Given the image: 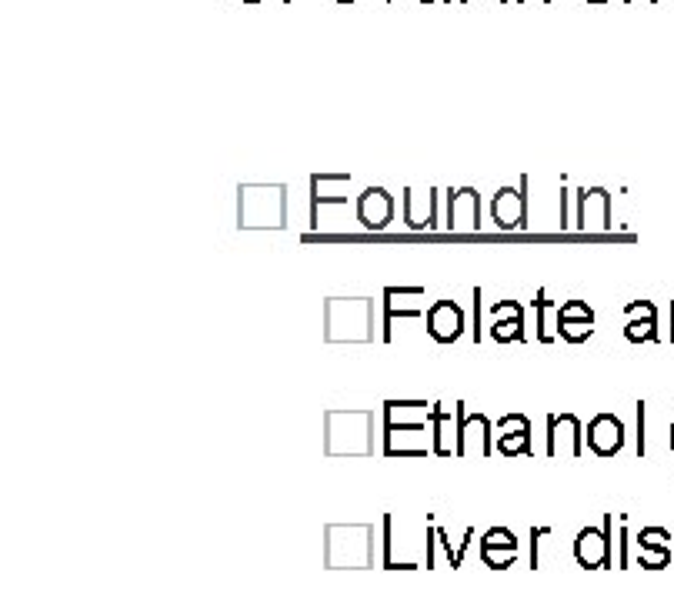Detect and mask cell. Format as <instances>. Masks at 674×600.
<instances>
[{
  "label": "cell",
  "mask_w": 674,
  "mask_h": 600,
  "mask_svg": "<svg viewBox=\"0 0 674 600\" xmlns=\"http://www.w3.org/2000/svg\"><path fill=\"white\" fill-rule=\"evenodd\" d=\"M371 424L374 414L368 407L358 410H327L324 417V450L337 457L371 454Z\"/></svg>",
  "instance_id": "6da1fadb"
},
{
  "label": "cell",
  "mask_w": 674,
  "mask_h": 600,
  "mask_svg": "<svg viewBox=\"0 0 674 600\" xmlns=\"http://www.w3.org/2000/svg\"><path fill=\"white\" fill-rule=\"evenodd\" d=\"M374 304L368 297H331L324 304V340L327 344H361L371 340Z\"/></svg>",
  "instance_id": "7a4b0ae2"
},
{
  "label": "cell",
  "mask_w": 674,
  "mask_h": 600,
  "mask_svg": "<svg viewBox=\"0 0 674 600\" xmlns=\"http://www.w3.org/2000/svg\"><path fill=\"white\" fill-rule=\"evenodd\" d=\"M284 200L287 187L281 184H241L237 187V224L244 230H281Z\"/></svg>",
  "instance_id": "3957f363"
},
{
  "label": "cell",
  "mask_w": 674,
  "mask_h": 600,
  "mask_svg": "<svg viewBox=\"0 0 674 600\" xmlns=\"http://www.w3.org/2000/svg\"><path fill=\"white\" fill-rule=\"evenodd\" d=\"M324 537V564L331 570H361L371 564L374 530L368 524H331Z\"/></svg>",
  "instance_id": "277c9868"
},
{
  "label": "cell",
  "mask_w": 674,
  "mask_h": 600,
  "mask_svg": "<svg viewBox=\"0 0 674 600\" xmlns=\"http://www.w3.org/2000/svg\"><path fill=\"white\" fill-rule=\"evenodd\" d=\"M614 540H611V517H604V527H584L574 537V560L584 570H601L614 564L611 554Z\"/></svg>",
  "instance_id": "5b68a950"
},
{
  "label": "cell",
  "mask_w": 674,
  "mask_h": 600,
  "mask_svg": "<svg viewBox=\"0 0 674 600\" xmlns=\"http://www.w3.org/2000/svg\"><path fill=\"white\" fill-rule=\"evenodd\" d=\"M584 447V427L574 414H554L548 417V454L564 460H581Z\"/></svg>",
  "instance_id": "8992f818"
},
{
  "label": "cell",
  "mask_w": 674,
  "mask_h": 600,
  "mask_svg": "<svg viewBox=\"0 0 674 600\" xmlns=\"http://www.w3.org/2000/svg\"><path fill=\"white\" fill-rule=\"evenodd\" d=\"M491 454H494L491 420L484 414H468V407L461 404L458 457H491Z\"/></svg>",
  "instance_id": "52a82bcc"
},
{
  "label": "cell",
  "mask_w": 674,
  "mask_h": 600,
  "mask_svg": "<svg viewBox=\"0 0 674 600\" xmlns=\"http://www.w3.org/2000/svg\"><path fill=\"white\" fill-rule=\"evenodd\" d=\"M458 430H461V404L444 410V404H434L431 420V444L438 457H458Z\"/></svg>",
  "instance_id": "ba28073f"
},
{
  "label": "cell",
  "mask_w": 674,
  "mask_h": 600,
  "mask_svg": "<svg viewBox=\"0 0 674 600\" xmlns=\"http://www.w3.org/2000/svg\"><path fill=\"white\" fill-rule=\"evenodd\" d=\"M611 227V194L604 187H591L578 197V230L594 234V230Z\"/></svg>",
  "instance_id": "9c48e42d"
},
{
  "label": "cell",
  "mask_w": 674,
  "mask_h": 600,
  "mask_svg": "<svg viewBox=\"0 0 674 600\" xmlns=\"http://www.w3.org/2000/svg\"><path fill=\"white\" fill-rule=\"evenodd\" d=\"M454 234L461 230H478L481 227V200L474 187H461L448 194V224H444Z\"/></svg>",
  "instance_id": "30bf717a"
},
{
  "label": "cell",
  "mask_w": 674,
  "mask_h": 600,
  "mask_svg": "<svg viewBox=\"0 0 674 600\" xmlns=\"http://www.w3.org/2000/svg\"><path fill=\"white\" fill-rule=\"evenodd\" d=\"M584 437L598 457H614L624 447V424L614 414H598L584 430Z\"/></svg>",
  "instance_id": "8fae6325"
},
{
  "label": "cell",
  "mask_w": 674,
  "mask_h": 600,
  "mask_svg": "<svg viewBox=\"0 0 674 600\" xmlns=\"http://www.w3.org/2000/svg\"><path fill=\"white\" fill-rule=\"evenodd\" d=\"M424 320H428V334L438 344H454L464 334V310L454 300H438Z\"/></svg>",
  "instance_id": "7c38bea8"
},
{
  "label": "cell",
  "mask_w": 674,
  "mask_h": 600,
  "mask_svg": "<svg viewBox=\"0 0 674 600\" xmlns=\"http://www.w3.org/2000/svg\"><path fill=\"white\" fill-rule=\"evenodd\" d=\"M518 537L511 534L508 527H491L488 534L481 537V560L494 570H508L514 560H518Z\"/></svg>",
  "instance_id": "4fadbf2b"
},
{
  "label": "cell",
  "mask_w": 674,
  "mask_h": 600,
  "mask_svg": "<svg viewBox=\"0 0 674 600\" xmlns=\"http://www.w3.org/2000/svg\"><path fill=\"white\" fill-rule=\"evenodd\" d=\"M498 454L504 457H531V420L524 414H504L498 420Z\"/></svg>",
  "instance_id": "5bb4252c"
},
{
  "label": "cell",
  "mask_w": 674,
  "mask_h": 600,
  "mask_svg": "<svg viewBox=\"0 0 674 600\" xmlns=\"http://www.w3.org/2000/svg\"><path fill=\"white\" fill-rule=\"evenodd\" d=\"M528 214V197L518 187H501L491 200V220L501 230H518Z\"/></svg>",
  "instance_id": "9a60e30c"
},
{
  "label": "cell",
  "mask_w": 674,
  "mask_h": 600,
  "mask_svg": "<svg viewBox=\"0 0 674 600\" xmlns=\"http://www.w3.org/2000/svg\"><path fill=\"white\" fill-rule=\"evenodd\" d=\"M434 404L428 400H388L384 404V430L388 427H431Z\"/></svg>",
  "instance_id": "2e32d148"
},
{
  "label": "cell",
  "mask_w": 674,
  "mask_h": 600,
  "mask_svg": "<svg viewBox=\"0 0 674 600\" xmlns=\"http://www.w3.org/2000/svg\"><path fill=\"white\" fill-rule=\"evenodd\" d=\"M394 217V200L384 187H368L358 197V220L368 230H384Z\"/></svg>",
  "instance_id": "e0dca14e"
},
{
  "label": "cell",
  "mask_w": 674,
  "mask_h": 600,
  "mask_svg": "<svg viewBox=\"0 0 674 600\" xmlns=\"http://www.w3.org/2000/svg\"><path fill=\"white\" fill-rule=\"evenodd\" d=\"M424 287H388L384 290V340H391L394 320H418L421 307L418 304H404L411 297H421Z\"/></svg>",
  "instance_id": "ac0fdd59"
},
{
  "label": "cell",
  "mask_w": 674,
  "mask_h": 600,
  "mask_svg": "<svg viewBox=\"0 0 674 600\" xmlns=\"http://www.w3.org/2000/svg\"><path fill=\"white\" fill-rule=\"evenodd\" d=\"M404 220L411 230H431L438 220V190H404Z\"/></svg>",
  "instance_id": "d6986e66"
},
{
  "label": "cell",
  "mask_w": 674,
  "mask_h": 600,
  "mask_svg": "<svg viewBox=\"0 0 674 600\" xmlns=\"http://www.w3.org/2000/svg\"><path fill=\"white\" fill-rule=\"evenodd\" d=\"M554 327H558V337H564L568 344H584L594 334V324H588V320H554Z\"/></svg>",
  "instance_id": "ffe728a7"
},
{
  "label": "cell",
  "mask_w": 674,
  "mask_h": 600,
  "mask_svg": "<svg viewBox=\"0 0 674 600\" xmlns=\"http://www.w3.org/2000/svg\"><path fill=\"white\" fill-rule=\"evenodd\" d=\"M534 310H538V340L541 344H551L554 330H551V320H548V310H551L548 290H538V297H534Z\"/></svg>",
  "instance_id": "44dd1931"
},
{
  "label": "cell",
  "mask_w": 674,
  "mask_h": 600,
  "mask_svg": "<svg viewBox=\"0 0 674 600\" xmlns=\"http://www.w3.org/2000/svg\"><path fill=\"white\" fill-rule=\"evenodd\" d=\"M671 564V547H638V567L664 570Z\"/></svg>",
  "instance_id": "7402d4cb"
},
{
  "label": "cell",
  "mask_w": 674,
  "mask_h": 600,
  "mask_svg": "<svg viewBox=\"0 0 674 600\" xmlns=\"http://www.w3.org/2000/svg\"><path fill=\"white\" fill-rule=\"evenodd\" d=\"M624 337H628L631 344H648V340L658 337V320H628Z\"/></svg>",
  "instance_id": "603a6c76"
},
{
  "label": "cell",
  "mask_w": 674,
  "mask_h": 600,
  "mask_svg": "<svg viewBox=\"0 0 674 600\" xmlns=\"http://www.w3.org/2000/svg\"><path fill=\"white\" fill-rule=\"evenodd\" d=\"M491 337L498 340V344H514V340L524 337V320H494Z\"/></svg>",
  "instance_id": "cb8c5ba5"
},
{
  "label": "cell",
  "mask_w": 674,
  "mask_h": 600,
  "mask_svg": "<svg viewBox=\"0 0 674 600\" xmlns=\"http://www.w3.org/2000/svg\"><path fill=\"white\" fill-rule=\"evenodd\" d=\"M558 320H588V324H594V310L584 300H564L558 307Z\"/></svg>",
  "instance_id": "d4e9b609"
},
{
  "label": "cell",
  "mask_w": 674,
  "mask_h": 600,
  "mask_svg": "<svg viewBox=\"0 0 674 600\" xmlns=\"http://www.w3.org/2000/svg\"><path fill=\"white\" fill-rule=\"evenodd\" d=\"M548 544H551V527H534L531 530V557H528L531 570H541V550Z\"/></svg>",
  "instance_id": "484cf974"
},
{
  "label": "cell",
  "mask_w": 674,
  "mask_h": 600,
  "mask_svg": "<svg viewBox=\"0 0 674 600\" xmlns=\"http://www.w3.org/2000/svg\"><path fill=\"white\" fill-rule=\"evenodd\" d=\"M624 317L628 320H658V307H654L651 300H631V304L624 307Z\"/></svg>",
  "instance_id": "4316f807"
},
{
  "label": "cell",
  "mask_w": 674,
  "mask_h": 600,
  "mask_svg": "<svg viewBox=\"0 0 674 600\" xmlns=\"http://www.w3.org/2000/svg\"><path fill=\"white\" fill-rule=\"evenodd\" d=\"M491 317L494 320H524V307L518 300H498V304L491 307Z\"/></svg>",
  "instance_id": "83f0119b"
},
{
  "label": "cell",
  "mask_w": 674,
  "mask_h": 600,
  "mask_svg": "<svg viewBox=\"0 0 674 600\" xmlns=\"http://www.w3.org/2000/svg\"><path fill=\"white\" fill-rule=\"evenodd\" d=\"M634 450H638V457H648V404L644 400H638V444Z\"/></svg>",
  "instance_id": "f1b7e54d"
},
{
  "label": "cell",
  "mask_w": 674,
  "mask_h": 600,
  "mask_svg": "<svg viewBox=\"0 0 674 600\" xmlns=\"http://www.w3.org/2000/svg\"><path fill=\"white\" fill-rule=\"evenodd\" d=\"M668 530L664 527H644L638 534V547H668Z\"/></svg>",
  "instance_id": "f546056e"
},
{
  "label": "cell",
  "mask_w": 674,
  "mask_h": 600,
  "mask_svg": "<svg viewBox=\"0 0 674 600\" xmlns=\"http://www.w3.org/2000/svg\"><path fill=\"white\" fill-rule=\"evenodd\" d=\"M471 307H474V340H481V287H474V300H471Z\"/></svg>",
  "instance_id": "4dcf8cb0"
},
{
  "label": "cell",
  "mask_w": 674,
  "mask_h": 600,
  "mask_svg": "<svg viewBox=\"0 0 674 600\" xmlns=\"http://www.w3.org/2000/svg\"><path fill=\"white\" fill-rule=\"evenodd\" d=\"M624 4H628V7H651L654 0H624Z\"/></svg>",
  "instance_id": "1f68e13d"
},
{
  "label": "cell",
  "mask_w": 674,
  "mask_h": 600,
  "mask_svg": "<svg viewBox=\"0 0 674 600\" xmlns=\"http://www.w3.org/2000/svg\"><path fill=\"white\" fill-rule=\"evenodd\" d=\"M524 7H541V4H551V0H518Z\"/></svg>",
  "instance_id": "d6a6232c"
},
{
  "label": "cell",
  "mask_w": 674,
  "mask_h": 600,
  "mask_svg": "<svg viewBox=\"0 0 674 600\" xmlns=\"http://www.w3.org/2000/svg\"><path fill=\"white\" fill-rule=\"evenodd\" d=\"M668 444H671V457H674V417H671V424H668Z\"/></svg>",
  "instance_id": "836d02e7"
},
{
  "label": "cell",
  "mask_w": 674,
  "mask_h": 600,
  "mask_svg": "<svg viewBox=\"0 0 674 600\" xmlns=\"http://www.w3.org/2000/svg\"><path fill=\"white\" fill-rule=\"evenodd\" d=\"M668 340L674 344V304H671V334H668Z\"/></svg>",
  "instance_id": "e575fe53"
},
{
  "label": "cell",
  "mask_w": 674,
  "mask_h": 600,
  "mask_svg": "<svg viewBox=\"0 0 674 600\" xmlns=\"http://www.w3.org/2000/svg\"><path fill=\"white\" fill-rule=\"evenodd\" d=\"M588 4H608V0H588Z\"/></svg>",
  "instance_id": "d590c367"
},
{
  "label": "cell",
  "mask_w": 674,
  "mask_h": 600,
  "mask_svg": "<svg viewBox=\"0 0 674 600\" xmlns=\"http://www.w3.org/2000/svg\"><path fill=\"white\" fill-rule=\"evenodd\" d=\"M244 4H261V0H244Z\"/></svg>",
  "instance_id": "8d00e7d4"
},
{
  "label": "cell",
  "mask_w": 674,
  "mask_h": 600,
  "mask_svg": "<svg viewBox=\"0 0 674 600\" xmlns=\"http://www.w3.org/2000/svg\"><path fill=\"white\" fill-rule=\"evenodd\" d=\"M337 4H354V0H337Z\"/></svg>",
  "instance_id": "74e56055"
},
{
  "label": "cell",
  "mask_w": 674,
  "mask_h": 600,
  "mask_svg": "<svg viewBox=\"0 0 674 600\" xmlns=\"http://www.w3.org/2000/svg\"><path fill=\"white\" fill-rule=\"evenodd\" d=\"M421 4H434V0H421Z\"/></svg>",
  "instance_id": "f35d334b"
},
{
  "label": "cell",
  "mask_w": 674,
  "mask_h": 600,
  "mask_svg": "<svg viewBox=\"0 0 674 600\" xmlns=\"http://www.w3.org/2000/svg\"><path fill=\"white\" fill-rule=\"evenodd\" d=\"M284 4H291V0H284Z\"/></svg>",
  "instance_id": "ab89813d"
},
{
  "label": "cell",
  "mask_w": 674,
  "mask_h": 600,
  "mask_svg": "<svg viewBox=\"0 0 674 600\" xmlns=\"http://www.w3.org/2000/svg\"><path fill=\"white\" fill-rule=\"evenodd\" d=\"M461 4H468V0H461Z\"/></svg>",
  "instance_id": "60d3db41"
},
{
  "label": "cell",
  "mask_w": 674,
  "mask_h": 600,
  "mask_svg": "<svg viewBox=\"0 0 674 600\" xmlns=\"http://www.w3.org/2000/svg\"><path fill=\"white\" fill-rule=\"evenodd\" d=\"M671 4H674V0H671Z\"/></svg>",
  "instance_id": "b9f144b4"
}]
</instances>
